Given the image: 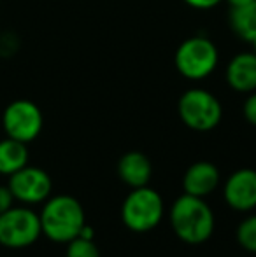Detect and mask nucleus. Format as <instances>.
<instances>
[{"instance_id":"f257e3e1","label":"nucleus","mask_w":256,"mask_h":257,"mask_svg":"<svg viewBox=\"0 0 256 257\" xmlns=\"http://www.w3.org/2000/svg\"><path fill=\"white\" fill-rule=\"evenodd\" d=\"M42 234L56 243H68L79 236L84 227V210L82 205L68 194L48 198L39 213Z\"/></svg>"},{"instance_id":"f03ea898","label":"nucleus","mask_w":256,"mask_h":257,"mask_svg":"<svg viewBox=\"0 0 256 257\" xmlns=\"http://www.w3.org/2000/svg\"><path fill=\"white\" fill-rule=\"evenodd\" d=\"M170 224L179 240L198 245L211 238L214 231V213L204 198L185 193L172 205Z\"/></svg>"},{"instance_id":"7ed1b4c3","label":"nucleus","mask_w":256,"mask_h":257,"mask_svg":"<svg viewBox=\"0 0 256 257\" xmlns=\"http://www.w3.org/2000/svg\"><path fill=\"white\" fill-rule=\"evenodd\" d=\"M219 53L216 44L205 35H193L178 46L174 54V65L178 72L188 81L207 79L216 70Z\"/></svg>"},{"instance_id":"20e7f679","label":"nucleus","mask_w":256,"mask_h":257,"mask_svg":"<svg viewBox=\"0 0 256 257\" xmlns=\"http://www.w3.org/2000/svg\"><path fill=\"white\" fill-rule=\"evenodd\" d=\"M163 217V200L154 189L147 186L135 187L125 198L121 206V219L128 229L146 233L160 224Z\"/></svg>"},{"instance_id":"39448f33","label":"nucleus","mask_w":256,"mask_h":257,"mask_svg":"<svg viewBox=\"0 0 256 257\" xmlns=\"http://www.w3.org/2000/svg\"><path fill=\"white\" fill-rule=\"evenodd\" d=\"M178 112L181 121L195 132H211L221 122L223 107L211 91L192 88L179 98Z\"/></svg>"},{"instance_id":"423d86ee","label":"nucleus","mask_w":256,"mask_h":257,"mask_svg":"<svg viewBox=\"0 0 256 257\" xmlns=\"http://www.w3.org/2000/svg\"><path fill=\"white\" fill-rule=\"evenodd\" d=\"M42 234L39 213L28 206H11L0 213V245L6 248H27Z\"/></svg>"},{"instance_id":"0eeeda50","label":"nucleus","mask_w":256,"mask_h":257,"mask_svg":"<svg viewBox=\"0 0 256 257\" xmlns=\"http://www.w3.org/2000/svg\"><path fill=\"white\" fill-rule=\"evenodd\" d=\"M2 126L9 139L30 144L41 135L44 117L37 103H34L32 100L20 98L6 107L2 114Z\"/></svg>"},{"instance_id":"6e6552de","label":"nucleus","mask_w":256,"mask_h":257,"mask_svg":"<svg viewBox=\"0 0 256 257\" xmlns=\"http://www.w3.org/2000/svg\"><path fill=\"white\" fill-rule=\"evenodd\" d=\"M9 186L11 193H13L14 200L20 201L23 205H39L44 203L49 196H51L53 182L48 172L37 166H23L18 170L16 173L9 177Z\"/></svg>"},{"instance_id":"1a4fd4ad","label":"nucleus","mask_w":256,"mask_h":257,"mask_svg":"<svg viewBox=\"0 0 256 257\" xmlns=\"http://www.w3.org/2000/svg\"><path fill=\"white\" fill-rule=\"evenodd\" d=\"M223 198L230 208L249 212L256 208V170L240 168L226 179Z\"/></svg>"},{"instance_id":"9d476101","label":"nucleus","mask_w":256,"mask_h":257,"mask_svg":"<svg viewBox=\"0 0 256 257\" xmlns=\"http://www.w3.org/2000/svg\"><path fill=\"white\" fill-rule=\"evenodd\" d=\"M225 79L237 93L256 91V54L253 51L235 54L226 65Z\"/></svg>"},{"instance_id":"9b49d317","label":"nucleus","mask_w":256,"mask_h":257,"mask_svg":"<svg viewBox=\"0 0 256 257\" xmlns=\"http://www.w3.org/2000/svg\"><path fill=\"white\" fill-rule=\"evenodd\" d=\"M219 170L209 161H197L185 172L183 191L192 196L205 198L218 187Z\"/></svg>"},{"instance_id":"f8f14e48","label":"nucleus","mask_w":256,"mask_h":257,"mask_svg":"<svg viewBox=\"0 0 256 257\" xmlns=\"http://www.w3.org/2000/svg\"><path fill=\"white\" fill-rule=\"evenodd\" d=\"M151 173H153V166L149 158L139 151L125 153L118 161V175L132 189L147 186V182L151 180Z\"/></svg>"},{"instance_id":"ddd939ff","label":"nucleus","mask_w":256,"mask_h":257,"mask_svg":"<svg viewBox=\"0 0 256 257\" xmlns=\"http://www.w3.org/2000/svg\"><path fill=\"white\" fill-rule=\"evenodd\" d=\"M28 147L27 144L18 142L14 139L0 140V175L11 177L28 165Z\"/></svg>"},{"instance_id":"4468645a","label":"nucleus","mask_w":256,"mask_h":257,"mask_svg":"<svg viewBox=\"0 0 256 257\" xmlns=\"http://www.w3.org/2000/svg\"><path fill=\"white\" fill-rule=\"evenodd\" d=\"M228 21L237 37L246 42H253L256 39V0L246 6L232 7Z\"/></svg>"},{"instance_id":"2eb2a0df","label":"nucleus","mask_w":256,"mask_h":257,"mask_svg":"<svg viewBox=\"0 0 256 257\" xmlns=\"http://www.w3.org/2000/svg\"><path fill=\"white\" fill-rule=\"evenodd\" d=\"M237 241L247 252L256 254V215H249L237 227Z\"/></svg>"},{"instance_id":"dca6fc26","label":"nucleus","mask_w":256,"mask_h":257,"mask_svg":"<svg viewBox=\"0 0 256 257\" xmlns=\"http://www.w3.org/2000/svg\"><path fill=\"white\" fill-rule=\"evenodd\" d=\"M67 257H100V250L93 238L77 236L67 243Z\"/></svg>"},{"instance_id":"f3484780","label":"nucleus","mask_w":256,"mask_h":257,"mask_svg":"<svg viewBox=\"0 0 256 257\" xmlns=\"http://www.w3.org/2000/svg\"><path fill=\"white\" fill-rule=\"evenodd\" d=\"M242 114L249 124L256 126V91L247 93V98L244 100L242 105Z\"/></svg>"},{"instance_id":"a211bd4d","label":"nucleus","mask_w":256,"mask_h":257,"mask_svg":"<svg viewBox=\"0 0 256 257\" xmlns=\"http://www.w3.org/2000/svg\"><path fill=\"white\" fill-rule=\"evenodd\" d=\"M14 196L11 193L9 186H0V213H4L6 210H9L14 205Z\"/></svg>"},{"instance_id":"6ab92c4d","label":"nucleus","mask_w":256,"mask_h":257,"mask_svg":"<svg viewBox=\"0 0 256 257\" xmlns=\"http://www.w3.org/2000/svg\"><path fill=\"white\" fill-rule=\"evenodd\" d=\"M186 6L193 7V9H198V11H207V9H212V7L219 6L223 0H183Z\"/></svg>"},{"instance_id":"aec40b11","label":"nucleus","mask_w":256,"mask_h":257,"mask_svg":"<svg viewBox=\"0 0 256 257\" xmlns=\"http://www.w3.org/2000/svg\"><path fill=\"white\" fill-rule=\"evenodd\" d=\"M230 7H240V6H246V4L253 2V0H226Z\"/></svg>"},{"instance_id":"412c9836","label":"nucleus","mask_w":256,"mask_h":257,"mask_svg":"<svg viewBox=\"0 0 256 257\" xmlns=\"http://www.w3.org/2000/svg\"><path fill=\"white\" fill-rule=\"evenodd\" d=\"M251 46H253V53L256 54V39H254V41H253V42H251Z\"/></svg>"}]
</instances>
